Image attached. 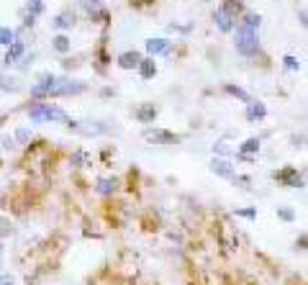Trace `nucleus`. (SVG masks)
<instances>
[{"label":"nucleus","instance_id":"obj_1","mask_svg":"<svg viewBox=\"0 0 308 285\" xmlns=\"http://www.w3.org/2000/svg\"><path fill=\"white\" fill-rule=\"evenodd\" d=\"M29 118L34 124H44V121H67V113L59 108V106H52V103H36L29 108Z\"/></svg>","mask_w":308,"mask_h":285},{"label":"nucleus","instance_id":"obj_2","mask_svg":"<svg viewBox=\"0 0 308 285\" xmlns=\"http://www.w3.org/2000/svg\"><path fill=\"white\" fill-rule=\"evenodd\" d=\"M236 49H239L244 57L257 54V49H259V42H257V29H252V26L241 24V26L236 29Z\"/></svg>","mask_w":308,"mask_h":285},{"label":"nucleus","instance_id":"obj_3","mask_svg":"<svg viewBox=\"0 0 308 285\" xmlns=\"http://www.w3.org/2000/svg\"><path fill=\"white\" fill-rule=\"evenodd\" d=\"M236 13H239V3H234V0H226V3L216 11V26L224 31V34H229V31H234V26H236Z\"/></svg>","mask_w":308,"mask_h":285},{"label":"nucleus","instance_id":"obj_4","mask_svg":"<svg viewBox=\"0 0 308 285\" xmlns=\"http://www.w3.org/2000/svg\"><path fill=\"white\" fill-rule=\"evenodd\" d=\"M85 90V83H72V80H54L49 95H75V93H82Z\"/></svg>","mask_w":308,"mask_h":285},{"label":"nucleus","instance_id":"obj_5","mask_svg":"<svg viewBox=\"0 0 308 285\" xmlns=\"http://www.w3.org/2000/svg\"><path fill=\"white\" fill-rule=\"evenodd\" d=\"M275 180L288 185V188H303V175H298V170H293V167H285L282 172H275Z\"/></svg>","mask_w":308,"mask_h":285},{"label":"nucleus","instance_id":"obj_6","mask_svg":"<svg viewBox=\"0 0 308 285\" xmlns=\"http://www.w3.org/2000/svg\"><path fill=\"white\" fill-rule=\"evenodd\" d=\"M144 139H146V141H154V144H175V141H178L175 134L162 131V129H146V131H144Z\"/></svg>","mask_w":308,"mask_h":285},{"label":"nucleus","instance_id":"obj_7","mask_svg":"<svg viewBox=\"0 0 308 285\" xmlns=\"http://www.w3.org/2000/svg\"><path fill=\"white\" fill-rule=\"evenodd\" d=\"M54 75H44L41 80H39V85H34L31 88V95L34 98H44V95H49V90H52V85H54Z\"/></svg>","mask_w":308,"mask_h":285},{"label":"nucleus","instance_id":"obj_8","mask_svg":"<svg viewBox=\"0 0 308 285\" xmlns=\"http://www.w3.org/2000/svg\"><path fill=\"white\" fill-rule=\"evenodd\" d=\"M170 49H172V44L165 42V39H151V42H146V52H149L151 57H157V54H170Z\"/></svg>","mask_w":308,"mask_h":285},{"label":"nucleus","instance_id":"obj_9","mask_svg":"<svg viewBox=\"0 0 308 285\" xmlns=\"http://www.w3.org/2000/svg\"><path fill=\"white\" fill-rule=\"evenodd\" d=\"M267 113L265 103H257V100H247V118L249 121H262Z\"/></svg>","mask_w":308,"mask_h":285},{"label":"nucleus","instance_id":"obj_10","mask_svg":"<svg viewBox=\"0 0 308 285\" xmlns=\"http://www.w3.org/2000/svg\"><path fill=\"white\" fill-rule=\"evenodd\" d=\"M211 170H213L216 175L226 177V180H234V177H236V175H234V170H231V165H229L226 159H213V162H211Z\"/></svg>","mask_w":308,"mask_h":285},{"label":"nucleus","instance_id":"obj_11","mask_svg":"<svg viewBox=\"0 0 308 285\" xmlns=\"http://www.w3.org/2000/svg\"><path fill=\"white\" fill-rule=\"evenodd\" d=\"M139 75L144 77V80H151L154 75H157V65H154V59H139Z\"/></svg>","mask_w":308,"mask_h":285},{"label":"nucleus","instance_id":"obj_12","mask_svg":"<svg viewBox=\"0 0 308 285\" xmlns=\"http://www.w3.org/2000/svg\"><path fill=\"white\" fill-rule=\"evenodd\" d=\"M139 59H141L139 52H123V54L118 57V65H121L123 70H134V67L139 65Z\"/></svg>","mask_w":308,"mask_h":285},{"label":"nucleus","instance_id":"obj_13","mask_svg":"<svg viewBox=\"0 0 308 285\" xmlns=\"http://www.w3.org/2000/svg\"><path fill=\"white\" fill-rule=\"evenodd\" d=\"M116 188H118V182H116L113 177H103V180H98V185H95V190H98L100 195H111V193H116Z\"/></svg>","mask_w":308,"mask_h":285},{"label":"nucleus","instance_id":"obj_14","mask_svg":"<svg viewBox=\"0 0 308 285\" xmlns=\"http://www.w3.org/2000/svg\"><path fill=\"white\" fill-rule=\"evenodd\" d=\"M136 118H139L141 124H149V121L157 118V108H154V106H141V108L136 111Z\"/></svg>","mask_w":308,"mask_h":285},{"label":"nucleus","instance_id":"obj_15","mask_svg":"<svg viewBox=\"0 0 308 285\" xmlns=\"http://www.w3.org/2000/svg\"><path fill=\"white\" fill-rule=\"evenodd\" d=\"M24 57V44L21 42H13L11 47H8V54H6V62L11 65V62H16V59H21Z\"/></svg>","mask_w":308,"mask_h":285},{"label":"nucleus","instance_id":"obj_16","mask_svg":"<svg viewBox=\"0 0 308 285\" xmlns=\"http://www.w3.org/2000/svg\"><path fill=\"white\" fill-rule=\"evenodd\" d=\"M254 152H259V139H247L244 144H241V149H239V154L247 159L249 154H254Z\"/></svg>","mask_w":308,"mask_h":285},{"label":"nucleus","instance_id":"obj_17","mask_svg":"<svg viewBox=\"0 0 308 285\" xmlns=\"http://www.w3.org/2000/svg\"><path fill=\"white\" fill-rule=\"evenodd\" d=\"M82 6L87 8V13L95 18V16H103V11H100V6H103V0H82Z\"/></svg>","mask_w":308,"mask_h":285},{"label":"nucleus","instance_id":"obj_18","mask_svg":"<svg viewBox=\"0 0 308 285\" xmlns=\"http://www.w3.org/2000/svg\"><path fill=\"white\" fill-rule=\"evenodd\" d=\"M54 26H57V29H72V26H75V16H72V13H62V16L54 21Z\"/></svg>","mask_w":308,"mask_h":285},{"label":"nucleus","instance_id":"obj_19","mask_svg":"<svg viewBox=\"0 0 308 285\" xmlns=\"http://www.w3.org/2000/svg\"><path fill=\"white\" fill-rule=\"evenodd\" d=\"M13 42H16V31H13V29H0V44L11 47Z\"/></svg>","mask_w":308,"mask_h":285},{"label":"nucleus","instance_id":"obj_20","mask_svg":"<svg viewBox=\"0 0 308 285\" xmlns=\"http://www.w3.org/2000/svg\"><path fill=\"white\" fill-rule=\"evenodd\" d=\"M54 49H57L59 54H67V52H70V39H67V36H57V39H54Z\"/></svg>","mask_w":308,"mask_h":285},{"label":"nucleus","instance_id":"obj_21","mask_svg":"<svg viewBox=\"0 0 308 285\" xmlns=\"http://www.w3.org/2000/svg\"><path fill=\"white\" fill-rule=\"evenodd\" d=\"M0 90H18V80H8V77H3V80H0Z\"/></svg>","mask_w":308,"mask_h":285},{"label":"nucleus","instance_id":"obj_22","mask_svg":"<svg viewBox=\"0 0 308 285\" xmlns=\"http://www.w3.org/2000/svg\"><path fill=\"white\" fill-rule=\"evenodd\" d=\"M226 93H231V95H236V98H241L244 103L249 100V98H247V93H244V90H239V88H234V85H226Z\"/></svg>","mask_w":308,"mask_h":285},{"label":"nucleus","instance_id":"obj_23","mask_svg":"<svg viewBox=\"0 0 308 285\" xmlns=\"http://www.w3.org/2000/svg\"><path fill=\"white\" fill-rule=\"evenodd\" d=\"M285 67H288V70H293V72H295V70H300V62H298V59H295V57H285Z\"/></svg>","mask_w":308,"mask_h":285},{"label":"nucleus","instance_id":"obj_24","mask_svg":"<svg viewBox=\"0 0 308 285\" xmlns=\"http://www.w3.org/2000/svg\"><path fill=\"white\" fill-rule=\"evenodd\" d=\"M0 285H16V280L11 275H3V277H0Z\"/></svg>","mask_w":308,"mask_h":285},{"label":"nucleus","instance_id":"obj_25","mask_svg":"<svg viewBox=\"0 0 308 285\" xmlns=\"http://www.w3.org/2000/svg\"><path fill=\"white\" fill-rule=\"evenodd\" d=\"M239 216H247V218H254V216H257V211H254V208H247V211H239Z\"/></svg>","mask_w":308,"mask_h":285},{"label":"nucleus","instance_id":"obj_26","mask_svg":"<svg viewBox=\"0 0 308 285\" xmlns=\"http://www.w3.org/2000/svg\"><path fill=\"white\" fill-rule=\"evenodd\" d=\"M280 216H282L285 221H290V218H293V211H288V208H280Z\"/></svg>","mask_w":308,"mask_h":285},{"label":"nucleus","instance_id":"obj_27","mask_svg":"<svg viewBox=\"0 0 308 285\" xmlns=\"http://www.w3.org/2000/svg\"><path fill=\"white\" fill-rule=\"evenodd\" d=\"M11 231V226L6 223V221H0V236H3V234H8Z\"/></svg>","mask_w":308,"mask_h":285},{"label":"nucleus","instance_id":"obj_28","mask_svg":"<svg viewBox=\"0 0 308 285\" xmlns=\"http://www.w3.org/2000/svg\"><path fill=\"white\" fill-rule=\"evenodd\" d=\"M29 136H31V131H26V129H21V131H18V139H21V141H24V139H29Z\"/></svg>","mask_w":308,"mask_h":285},{"label":"nucleus","instance_id":"obj_29","mask_svg":"<svg viewBox=\"0 0 308 285\" xmlns=\"http://www.w3.org/2000/svg\"><path fill=\"white\" fill-rule=\"evenodd\" d=\"M0 267H3V247H0Z\"/></svg>","mask_w":308,"mask_h":285},{"label":"nucleus","instance_id":"obj_30","mask_svg":"<svg viewBox=\"0 0 308 285\" xmlns=\"http://www.w3.org/2000/svg\"><path fill=\"white\" fill-rule=\"evenodd\" d=\"M31 6H41V0H31Z\"/></svg>","mask_w":308,"mask_h":285}]
</instances>
